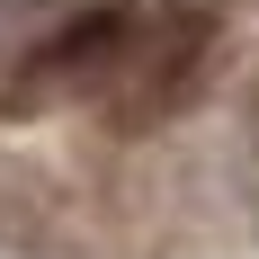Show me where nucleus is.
I'll return each mask as SVG.
<instances>
[{"label": "nucleus", "mask_w": 259, "mask_h": 259, "mask_svg": "<svg viewBox=\"0 0 259 259\" xmlns=\"http://www.w3.org/2000/svg\"><path fill=\"white\" fill-rule=\"evenodd\" d=\"M134 27H143L134 0H99V9H80L72 27H54L45 45L9 72V116H45V107H72V99H107V80H116V63H125Z\"/></svg>", "instance_id": "nucleus-1"}, {"label": "nucleus", "mask_w": 259, "mask_h": 259, "mask_svg": "<svg viewBox=\"0 0 259 259\" xmlns=\"http://www.w3.org/2000/svg\"><path fill=\"white\" fill-rule=\"evenodd\" d=\"M206 45H214V27L197 18V9H170V18H143L99 107L116 116V125H161V116H170V107H179L188 90H197V72H206Z\"/></svg>", "instance_id": "nucleus-2"}]
</instances>
